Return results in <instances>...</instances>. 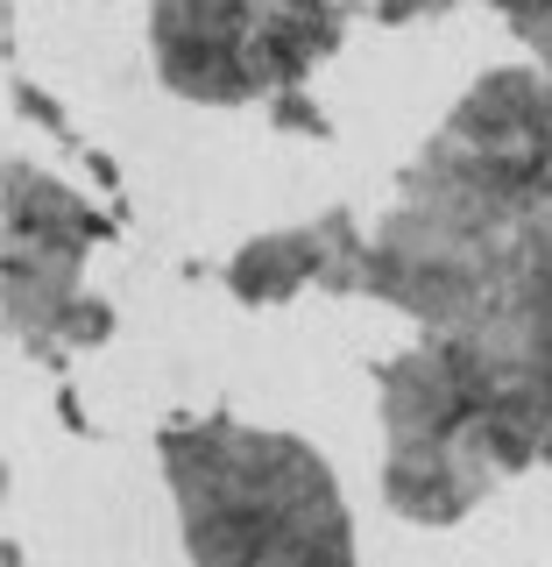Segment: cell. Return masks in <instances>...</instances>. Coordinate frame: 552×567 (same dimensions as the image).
<instances>
[{"instance_id": "1", "label": "cell", "mask_w": 552, "mask_h": 567, "mask_svg": "<svg viewBox=\"0 0 552 567\" xmlns=\"http://www.w3.org/2000/svg\"><path fill=\"white\" fill-rule=\"evenodd\" d=\"M368 298L425 333L552 327V71L475 79L368 227Z\"/></svg>"}, {"instance_id": "2", "label": "cell", "mask_w": 552, "mask_h": 567, "mask_svg": "<svg viewBox=\"0 0 552 567\" xmlns=\"http://www.w3.org/2000/svg\"><path fill=\"white\" fill-rule=\"evenodd\" d=\"M164 483L191 567H354L341 475L298 433L241 419L170 425Z\"/></svg>"}, {"instance_id": "3", "label": "cell", "mask_w": 552, "mask_h": 567, "mask_svg": "<svg viewBox=\"0 0 552 567\" xmlns=\"http://www.w3.org/2000/svg\"><path fill=\"white\" fill-rule=\"evenodd\" d=\"M383 504L412 525H460L496 496L531 447L510 419L503 390L460 333H418L397 362H383Z\"/></svg>"}, {"instance_id": "4", "label": "cell", "mask_w": 552, "mask_h": 567, "mask_svg": "<svg viewBox=\"0 0 552 567\" xmlns=\"http://www.w3.org/2000/svg\"><path fill=\"white\" fill-rule=\"evenodd\" d=\"M347 8L291 0H149L156 79L191 106L291 100L341 50Z\"/></svg>"}, {"instance_id": "5", "label": "cell", "mask_w": 552, "mask_h": 567, "mask_svg": "<svg viewBox=\"0 0 552 567\" xmlns=\"http://www.w3.org/2000/svg\"><path fill=\"white\" fill-rule=\"evenodd\" d=\"M106 241V220L14 156L8 164V241H0V270H8V333L29 354L58 348H93L106 341V306L85 298V256Z\"/></svg>"}, {"instance_id": "6", "label": "cell", "mask_w": 552, "mask_h": 567, "mask_svg": "<svg viewBox=\"0 0 552 567\" xmlns=\"http://www.w3.org/2000/svg\"><path fill=\"white\" fill-rule=\"evenodd\" d=\"M227 291L241 306H283L298 291H368V235L341 206L298 227H270L235 248Z\"/></svg>"}, {"instance_id": "7", "label": "cell", "mask_w": 552, "mask_h": 567, "mask_svg": "<svg viewBox=\"0 0 552 567\" xmlns=\"http://www.w3.org/2000/svg\"><path fill=\"white\" fill-rule=\"evenodd\" d=\"M503 8V22L518 29V43L552 71V0H496Z\"/></svg>"}, {"instance_id": "8", "label": "cell", "mask_w": 552, "mask_h": 567, "mask_svg": "<svg viewBox=\"0 0 552 567\" xmlns=\"http://www.w3.org/2000/svg\"><path fill=\"white\" fill-rule=\"evenodd\" d=\"M368 8H376V14H389V22H397V14H412L418 0H368ZM425 8H439V0H425Z\"/></svg>"}, {"instance_id": "9", "label": "cell", "mask_w": 552, "mask_h": 567, "mask_svg": "<svg viewBox=\"0 0 552 567\" xmlns=\"http://www.w3.org/2000/svg\"><path fill=\"white\" fill-rule=\"evenodd\" d=\"M291 8H347V0H291Z\"/></svg>"}]
</instances>
